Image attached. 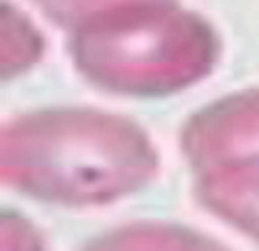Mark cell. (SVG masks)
<instances>
[{
  "label": "cell",
  "instance_id": "cell-3",
  "mask_svg": "<svg viewBox=\"0 0 259 251\" xmlns=\"http://www.w3.org/2000/svg\"><path fill=\"white\" fill-rule=\"evenodd\" d=\"M188 163L203 173L221 163L259 155V91H241L203 107L181 135Z\"/></svg>",
  "mask_w": 259,
  "mask_h": 251
},
{
  "label": "cell",
  "instance_id": "cell-2",
  "mask_svg": "<svg viewBox=\"0 0 259 251\" xmlns=\"http://www.w3.org/2000/svg\"><path fill=\"white\" fill-rule=\"evenodd\" d=\"M216 56L213 28L173 0L99 18L71 38L81 76L122 96L176 94L206 79Z\"/></svg>",
  "mask_w": 259,
  "mask_h": 251
},
{
  "label": "cell",
  "instance_id": "cell-6",
  "mask_svg": "<svg viewBox=\"0 0 259 251\" xmlns=\"http://www.w3.org/2000/svg\"><path fill=\"white\" fill-rule=\"evenodd\" d=\"M44 54V41L31 21L11 6H3V76L31 69Z\"/></svg>",
  "mask_w": 259,
  "mask_h": 251
},
{
  "label": "cell",
  "instance_id": "cell-5",
  "mask_svg": "<svg viewBox=\"0 0 259 251\" xmlns=\"http://www.w3.org/2000/svg\"><path fill=\"white\" fill-rule=\"evenodd\" d=\"M81 251H229L213 238L165 223H138L104 233Z\"/></svg>",
  "mask_w": 259,
  "mask_h": 251
},
{
  "label": "cell",
  "instance_id": "cell-4",
  "mask_svg": "<svg viewBox=\"0 0 259 251\" xmlns=\"http://www.w3.org/2000/svg\"><path fill=\"white\" fill-rule=\"evenodd\" d=\"M196 193L211 213L259 241V155L203 170Z\"/></svg>",
  "mask_w": 259,
  "mask_h": 251
},
{
  "label": "cell",
  "instance_id": "cell-8",
  "mask_svg": "<svg viewBox=\"0 0 259 251\" xmlns=\"http://www.w3.org/2000/svg\"><path fill=\"white\" fill-rule=\"evenodd\" d=\"M3 251H44L36 228L18 213L3 216Z\"/></svg>",
  "mask_w": 259,
  "mask_h": 251
},
{
  "label": "cell",
  "instance_id": "cell-1",
  "mask_svg": "<svg viewBox=\"0 0 259 251\" xmlns=\"http://www.w3.org/2000/svg\"><path fill=\"white\" fill-rule=\"evenodd\" d=\"M158 158L148 135L97 109H44L3 127V180L38 200L97 206L140 190Z\"/></svg>",
  "mask_w": 259,
  "mask_h": 251
},
{
  "label": "cell",
  "instance_id": "cell-7",
  "mask_svg": "<svg viewBox=\"0 0 259 251\" xmlns=\"http://www.w3.org/2000/svg\"><path fill=\"white\" fill-rule=\"evenodd\" d=\"M33 3L59 26L69 31H79L99 18L138 8V6H150V3H170V0H33Z\"/></svg>",
  "mask_w": 259,
  "mask_h": 251
}]
</instances>
